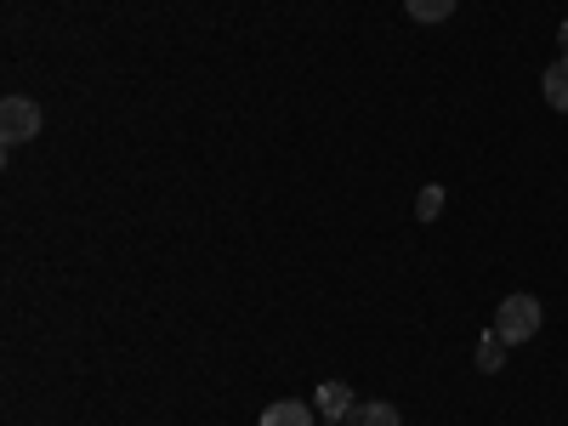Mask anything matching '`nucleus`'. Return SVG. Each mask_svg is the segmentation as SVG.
Wrapping results in <instances>:
<instances>
[{"mask_svg": "<svg viewBox=\"0 0 568 426\" xmlns=\"http://www.w3.org/2000/svg\"><path fill=\"white\" fill-rule=\"evenodd\" d=\"M540 85H546V103L568 114V58H557V63L546 69V80H540Z\"/></svg>", "mask_w": 568, "mask_h": 426, "instance_id": "nucleus-7", "label": "nucleus"}, {"mask_svg": "<svg viewBox=\"0 0 568 426\" xmlns=\"http://www.w3.org/2000/svg\"><path fill=\"white\" fill-rule=\"evenodd\" d=\"M324 426H347V420H324Z\"/></svg>", "mask_w": 568, "mask_h": 426, "instance_id": "nucleus-11", "label": "nucleus"}, {"mask_svg": "<svg viewBox=\"0 0 568 426\" xmlns=\"http://www.w3.org/2000/svg\"><path fill=\"white\" fill-rule=\"evenodd\" d=\"M455 7H460V0H404V12H409L415 23H444Z\"/></svg>", "mask_w": 568, "mask_h": 426, "instance_id": "nucleus-8", "label": "nucleus"}, {"mask_svg": "<svg viewBox=\"0 0 568 426\" xmlns=\"http://www.w3.org/2000/svg\"><path fill=\"white\" fill-rule=\"evenodd\" d=\"M29 136H40V109L29 98H7L0 103V142L18 149V142H29Z\"/></svg>", "mask_w": 568, "mask_h": 426, "instance_id": "nucleus-2", "label": "nucleus"}, {"mask_svg": "<svg viewBox=\"0 0 568 426\" xmlns=\"http://www.w3.org/2000/svg\"><path fill=\"white\" fill-rule=\"evenodd\" d=\"M557 40H562V58H568V23H562V34H557Z\"/></svg>", "mask_w": 568, "mask_h": 426, "instance_id": "nucleus-10", "label": "nucleus"}, {"mask_svg": "<svg viewBox=\"0 0 568 426\" xmlns=\"http://www.w3.org/2000/svg\"><path fill=\"white\" fill-rule=\"evenodd\" d=\"M438 211H444V187H420V200H415V216H420V222H433Z\"/></svg>", "mask_w": 568, "mask_h": 426, "instance_id": "nucleus-9", "label": "nucleus"}, {"mask_svg": "<svg viewBox=\"0 0 568 426\" xmlns=\"http://www.w3.org/2000/svg\"><path fill=\"white\" fill-rule=\"evenodd\" d=\"M347 426H404V415H398L393 404H375V398H369V404H358V409L347 415Z\"/></svg>", "mask_w": 568, "mask_h": 426, "instance_id": "nucleus-6", "label": "nucleus"}, {"mask_svg": "<svg viewBox=\"0 0 568 426\" xmlns=\"http://www.w3.org/2000/svg\"><path fill=\"white\" fill-rule=\"evenodd\" d=\"M313 404H318V415H324V420H347V415H353V387L324 382V387L313 393Z\"/></svg>", "mask_w": 568, "mask_h": 426, "instance_id": "nucleus-3", "label": "nucleus"}, {"mask_svg": "<svg viewBox=\"0 0 568 426\" xmlns=\"http://www.w3.org/2000/svg\"><path fill=\"white\" fill-rule=\"evenodd\" d=\"M540 302L535 296H524V291H517V296H506L500 307H495V329H500V336L517 347V342H535V329H540Z\"/></svg>", "mask_w": 568, "mask_h": 426, "instance_id": "nucleus-1", "label": "nucleus"}, {"mask_svg": "<svg viewBox=\"0 0 568 426\" xmlns=\"http://www.w3.org/2000/svg\"><path fill=\"white\" fill-rule=\"evenodd\" d=\"M506 347H511V342L500 336V329H484V342H478V353H471V364H478L484 375H495V369L506 364Z\"/></svg>", "mask_w": 568, "mask_h": 426, "instance_id": "nucleus-4", "label": "nucleus"}, {"mask_svg": "<svg viewBox=\"0 0 568 426\" xmlns=\"http://www.w3.org/2000/svg\"><path fill=\"white\" fill-rule=\"evenodd\" d=\"M262 426H313V415H307V404H296V398H278V404L262 409Z\"/></svg>", "mask_w": 568, "mask_h": 426, "instance_id": "nucleus-5", "label": "nucleus"}]
</instances>
